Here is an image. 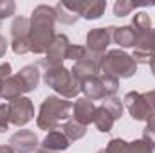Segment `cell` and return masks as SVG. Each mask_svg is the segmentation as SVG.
<instances>
[{
  "instance_id": "4dcf8cb0",
  "label": "cell",
  "mask_w": 155,
  "mask_h": 153,
  "mask_svg": "<svg viewBox=\"0 0 155 153\" xmlns=\"http://www.w3.org/2000/svg\"><path fill=\"white\" fill-rule=\"evenodd\" d=\"M5 50H7V40L0 34V58L5 54Z\"/></svg>"
},
{
  "instance_id": "484cf974",
  "label": "cell",
  "mask_w": 155,
  "mask_h": 153,
  "mask_svg": "<svg viewBox=\"0 0 155 153\" xmlns=\"http://www.w3.org/2000/svg\"><path fill=\"white\" fill-rule=\"evenodd\" d=\"M15 9H16V4L13 0H0V20L15 15Z\"/></svg>"
},
{
  "instance_id": "ba28073f",
  "label": "cell",
  "mask_w": 155,
  "mask_h": 153,
  "mask_svg": "<svg viewBox=\"0 0 155 153\" xmlns=\"http://www.w3.org/2000/svg\"><path fill=\"white\" fill-rule=\"evenodd\" d=\"M71 47V41L65 34H56L54 41L51 43L49 50L45 52V58L40 61L41 67L45 69H52V67H60L63 63V60H67V50Z\"/></svg>"
},
{
  "instance_id": "30bf717a",
  "label": "cell",
  "mask_w": 155,
  "mask_h": 153,
  "mask_svg": "<svg viewBox=\"0 0 155 153\" xmlns=\"http://www.w3.org/2000/svg\"><path fill=\"white\" fill-rule=\"evenodd\" d=\"M114 31L116 27H99V29H92L87 34V50L97 56H103V52L107 50V47L114 41Z\"/></svg>"
},
{
  "instance_id": "d590c367",
  "label": "cell",
  "mask_w": 155,
  "mask_h": 153,
  "mask_svg": "<svg viewBox=\"0 0 155 153\" xmlns=\"http://www.w3.org/2000/svg\"><path fill=\"white\" fill-rule=\"evenodd\" d=\"M97 153H108V151L107 150H101V151H97Z\"/></svg>"
},
{
  "instance_id": "d4e9b609",
  "label": "cell",
  "mask_w": 155,
  "mask_h": 153,
  "mask_svg": "<svg viewBox=\"0 0 155 153\" xmlns=\"http://www.w3.org/2000/svg\"><path fill=\"white\" fill-rule=\"evenodd\" d=\"M143 139L152 146V150H155V114H152V117L148 119V124H146V128H144Z\"/></svg>"
},
{
  "instance_id": "ac0fdd59",
  "label": "cell",
  "mask_w": 155,
  "mask_h": 153,
  "mask_svg": "<svg viewBox=\"0 0 155 153\" xmlns=\"http://www.w3.org/2000/svg\"><path fill=\"white\" fill-rule=\"evenodd\" d=\"M114 41L119 47H124V49L134 47L135 49L137 43H139V38H137L135 31L132 29V25H123V27H116V31H114Z\"/></svg>"
},
{
  "instance_id": "52a82bcc",
  "label": "cell",
  "mask_w": 155,
  "mask_h": 153,
  "mask_svg": "<svg viewBox=\"0 0 155 153\" xmlns=\"http://www.w3.org/2000/svg\"><path fill=\"white\" fill-rule=\"evenodd\" d=\"M71 72H72V76L76 77L78 83L83 85L85 81L96 77L99 72H101V56L92 54V52L87 50V54H85L79 61L74 63V67H72Z\"/></svg>"
},
{
  "instance_id": "1f68e13d",
  "label": "cell",
  "mask_w": 155,
  "mask_h": 153,
  "mask_svg": "<svg viewBox=\"0 0 155 153\" xmlns=\"http://www.w3.org/2000/svg\"><path fill=\"white\" fill-rule=\"evenodd\" d=\"M0 153H15V151H13V148L7 144V146H0Z\"/></svg>"
},
{
  "instance_id": "836d02e7",
  "label": "cell",
  "mask_w": 155,
  "mask_h": 153,
  "mask_svg": "<svg viewBox=\"0 0 155 153\" xmlns=\"http://www.w3.org/2000/svg\"><path fill=\"white\" fill-rule=\"evenodd\" d=\"M36 153H56V151H47V150H38Z\"/></svg>"
},
{
  "instance_id": "277c9868",
  "label": "cell",
  "mask_w": 155,
  "mask_h": 153,
  "mask_svg": "<svg viewBox=\"0 0 155 153\" xmlns=\"http://www.w3.org/2000/svg\"><path fill=\"white\" fill-rule=\"evenodd\" d=\"M137 70V63L134 56L126 54L121 49H112L101 56V72L114 77H132Z\"/></svg>"
},
{
  "instance_id": "d6a6232c",
  "label": "cell",
  "mask_w": 155,
  "mask_h": 153,
  "mask_svg": "<svg viewBox=\"0 0 155 153\" xmlns=\"http://www.w3.org/2000/svg\"><path fill=\"white\" fill-rule=\"evenodd\" d=\"M150 69H152V74L155 76V56L152 58V61H150Z\"/></svg>"
},
{
  "instance_id": "f1b7e54d",
  "label": "cell",
  "mask_w": 155,
  "mask_h": 153,
  "mask_svg": "<svg viewBox=\"0 0 155 153\" xmlns=\"http://www.w3.org/2000/svg\"><path fill=\"white\" fill-rule=\"evenodd\" d=\"M11 76H13V74H11V63H7V61L2 63V65H0V83H5Z\"/></svg>"
},
{
  "instance_id": "7c38bea8",
  "label": "cell",
  "mask_w": 155,
  "mask_h": 153,
  "mask_svg": "<svg viewBox=\"0 0 155 153\" xmlns=\"http://www.w3.org/2000/svg\"><path fill=\"white\" fill-rule=\"evenodd\" d=\"M9 146L16 153H33L38 146V137L31 130H18L16 133L11 135Z\"/></svg>"
},
{
  "instance_id": "8fae6325",
  "label": "cell",
  "mask_w": 155,
  "mask_h": 153,
  "mask_svg": "<svg viewBox=\"0 0 155 153\" xmlns=\"http://www.w3.org/2000/svg\"><path fill=\"white\" fill-rule=\"evenodd\" d=\"M124 106L128 108L130 115L135 119V121H148L152 117V108L144 97V94H139V92H128L124 96Z\"/></svg>"
},
{
  "instance_id": "cb8c5ba5",
  "label": "cell",
  "mask_w": 155,
  "mask_h": 153,
  "mask_svg": "<svg viewBox=\"0 0 155 153\" xmlns=\"http://www.w3.org/2000/svg\"><path fill=\"white\" fill-rule=\"evenodd\" d=\"M135 7H137V4H134V2L119 0V2H116V5H114V15H116V16H119V18H123V16L130 15Z\"/></svg>"
},
{
  "instance_id": "44dd1931",
  "label": "cell",
  "mask_w": 155,
  "mask_h": 153,
  "mask_svg": "<svg viewBox=\"0 0 155 153\" xmlns=\"http://www.w3.org/2000/svg\"><path fill=\"white\" fill-rule=\"evenodd\" d=\"M107 2H81V16L85 20H97L103 16Z\"/></svg>"
},
{
  "instance_id": "e0dca14e",
  "label": "cell",
  "mask_w": 155,
  "mask_h": 153,
  "mask_svg": "<svg viewBox=\"0 0 155 153\" xmlns=\"http://www.w3.org/2000/svg\"><path fill=\"white\" fill-rule=\"evenodd\" d=\"M71 146V141L67 139V135L61 132V130H52L47 133V137L43 139L41 142V150H47V151H63Z\"/></svg>"
},
{
  "instance_id": "4316f807",
  "label": "cell",
  "mask_w": 155,
  "mask_h": 153,
  "mask_svg": "<svg viewBox=\"0 0 155 153\" xmlns=\"http://www.w3.org/2000/svg\"><path fill=\"white\" fill-rule=\"evenodd\" d=\"M85 54H87V47H83V45H72L71 43V47L67 50V60H76V61H79Z\"/></svg>"
},
{
  "instance_id": "2e32d148",
  "label": "cell",
  "mask_w": 155,
  "mask_h": 153,
  "mask_svg": "<svg viewBox=\"0 0 155 153\" xmlns=\"http://www.w3.org/2000/svg\"><path fill=\"white\" fill-rule=\"evenodd\" d=\"M94 112H96V105L87 97H79L72 105V117L76 122L83 124V126H87L94 121Z\"/></svg>"
},
{
  "instance_id": "9c48e42d",
  "label": "cell",
  "mask_w": 155,
  "mask_h": 153,
  "mask_svg": "<svg viewBox=\"0 0 155 153\" xmlns=\"http://www.w3.org/2000/svg\"><path fill=\"white\" fill-rule=\"evenodd\" d=\"M9 110V122L15 126H25L35 117V106L29 97H18L7 105Z\"/></svg>"
},
{
  "instance_id": "4fadbf2b",
  "label": "cell",
  "mask_w": 155,
  "mask_h": 153,
  "mask_svg": "<svg viewBox=\"0 0 155 153\" xmlns=\"http://www.w3.org/2000/svg\"><path fill=\"white\" fill-rule=\"evenodd\" d=\"M107 151L108 153H152V146L144 141V139H139V141H134V142H126L123 139H112L107 146Z\"/></svg>"
},
{
  "instance_id": "7a4b0ae2",
  "label": "cell",
  "mask_w": 155,
  "mask_h": 153,
  "mask_svg": "<svg viewBox=\"0 0 155 153\" xmlns=\"http://www.w3.org/2000/svg\"><path fill=\"white\" fill-rule=\"evenodd\" d=\"M40 83V70L36 65L24 67L18 74H13L4 86H2V97L7 101H15L18 97H24V94L35 90Z\"/></svg>"
},
{
  "instance_id": "9a60e30c",
  "label": "cell",
  "mask_w": 155,
  "mask_h": 153,
  "mask_svg": "<svg viewBox=\"0 0 155 153\" xmlns=\"http://www.w3.org/2000/svg\"><path fill=\"white\" fill-rule=\"evenodd\" d=\"M153 56H155V29H152V33L148 36L139 40V43L134 50V60H135V63H150Z\"/></svg>"
},
{
  "instance_id": "6da1fadb",
  "label": "cell",
  "mask_w": 155,
  "mask_h": 153,
  "mask_svg": "<svg viewBox=\"0 0 155 153\" xmlns=\"http://www.w3.org/2000/svg\"><path fill=\"white\" fill-rule=\"evenodd\" d=\"M72 112V103L58 97V96H49L43 99L41 106H40L38 117H36V124L40 130H56L60 124L67 122Z\"/></svg>"
},
{
  "instance_id": "7402d4cb",
  "label": "cell",
  "mask_w": 155,
  "mask_h": 153,
  "mask_svg": "<svg viewBox=\"0 0 155 153\" xmlns=\"http://www.w3.org/2000/svg\"><path fill=\"white\" fill-rule=\"evenodd\" d=\"M61 132H63V133L67 135V139L72 142V141H78V139L85 137V133H87V126H83V124L76 122L74 119H69L67 122L61 124Z\"/></svg>"
},
{
  "instance_id": "3957f363",
  "label": "cell",
  "mask_w": 155,
  "mask_h": 153,
  "mask_svg": "<svg viewBox=\"0 0 155 153\" xmlns=\"http://www.w3.org/2000/svg\"><path fill=\"white\" fill-rule=\"evenodd\" d=\"M43 79H45L47 86H51L54 92H58L63 99L76 97L79 94V90H81V85L76 81V77L72 76V72L69 69H65L63 65L47 69Z\"/></svg>"
},
{
  "instance_id": "5bb4252c",
  "label": "cell",
  "mask_w": 155,
  "mask_h": 153,
  "mask_svg": "<svg viewBox=\"0 0 155 153\" xmlns=\"http://www.w3.org/2000/svg\"><path fill=\"white\" fill-rule=\"evenodd\" d=\"M54 13H56V22L71 25L78 22V18L81 16V0L79 2H60L54 5Z\"/></svg>"
},
{
  "instance_id": "ffe728a7",
  "label": "cell",
  "mask_w": 155,
  "mask_h": 153,
  "mask_svg": "<svg viewBox=\"0 0 155 153\" xmlns=\"http://www.w3.org/2000/svg\"><path fill=\"white\" fill-rule=\"evenodd\" d=\"M132 29L135 31L137 38L143 40L144 36H148L152 33V20L146 13H137L132 20Z\"/></svg>"
},
{
  "instance_id": "83f0119b",
  "label": "cell",
  "mask_w": 155,
  "mask_h": 153,
  "mask_svg": "<svg viewBox=\"0 0 155 153\" xmlns=\"http://www.w3.org/2000/svg\"><path fill=\"white\" fill-rule=\"evenodd\" d=\"M9 128V110L5 105H0V133Z\"/></svg>"
},
{
  "instance_id": "5b68a950",
  "label": "cell",
  "mask_w": 155,
  "mask_h": 153,
  "mask_svg": "<svg viewBox=\"0 0 155 153\" xmlns=\"http://www.w3.org/2000/svg\"><path fill=\"white\" fill-rule=\"evenodd\" d=\"M117 88H119V79L110 74H105V72H99L96 77H92L81 85V92L92 103L105 101L107 97H112L117 92Z\"/></svg>"
},
{
  "instance_id": "8992f818",
  "label": "cell",
  "mask_w": 155,
  "mask_h": 153,
  "mask_svg": "<svg viewBox=\"0 0 155 153\" xmlns=\"http://www.w3.org/2000/svg\"><path fill=\"white\" fill-rule=\"evenodd\" d=\"M11 47L16 54L31 52V20L25 16H16L11 25Z\"/></svg>"
},
{
  "instance_id": "d6986e66",
  "label": "cell",
  "mask_w": 155,
  "mask_h": 153,
  "mask_svg": "<svg viewBox=\"0 0 155 153\" xmlns=\"http://www.w3.org/2000/svg\"><path fill=\"white\" fill-rule=\"evenodd\" d=\"M94 124H96V128L99 130V132H103V133H107V132H110L112 130V126H114V122H116V119H114V115L110 114L103 105H99V106H96V112H94V121H92Z\"/></svg>"
},
{
  "instance_id": "f546056e",
  "label": "cell",
  "mask_w": 155,
  "mask_h": 153,
  "mask_svg": "<svg viewBox=\"0 0 155 153\" xmlns=\"http://www.w3.org/2000/svg\"><path fill=\"white\" fill-rule=\"evenodd\" d=\"M144 97H146V101H148V105H150L152 112L155 114V90H150V92H146V94H144Z\"/></svg>"
},
{
  "instance_id": "603a6c76",
  "label": "cell",
  "mask_w": 155,
  "mask_h": 153,
  "mask_svg": "<svg viewBox=\"0 0 155 153\" xmlns=\"http://www.w3.org/2000/svg\"><path fill=\"white\" fill-rule=\"evenodd\" d=\"M101 105H103V106H105V108H107L110 114L114 115V119H116V121L121 117V115H123V101H121L119 97H116V96H112V97H107V99H105Z\"/></svg>"
},
{
  "instance_id": "e575fe53",
  "label": "cell",
  "mask_w": 155,
  "mask_h": 153,
  "mask_svg": "<svg viewBox=\"0 0 155 153\" xmlns=\"http://www.w3.org/2000/svg\"><path fill=\"white\" fill-rule=\"evenodd\" d=\"M2 86H4V83H0V97H2Z\"/></svg>"
}]
</instances>
